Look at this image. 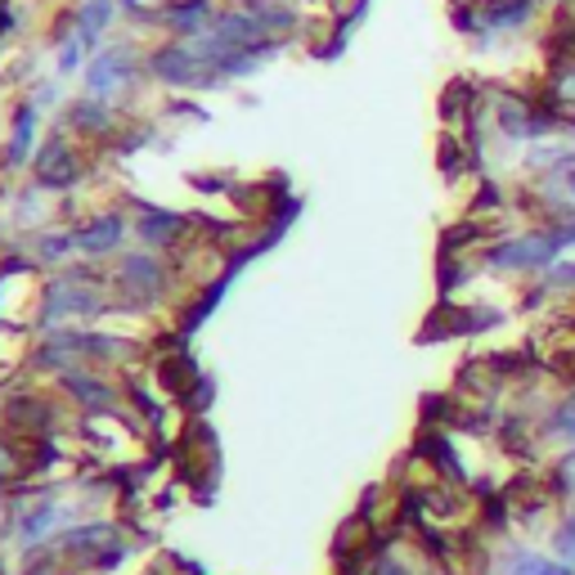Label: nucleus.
<instances>
[{"label":"nucleus","mask_w":575,"mask_h":575,"mask_svg":"<svg viewBox=\"0 0 575 575\" xmlns=\"http://www.w3.org/2000/svg\"><path fill=\"white\" fill-rule=\"evenodd\" d=\"M72 238V252L81 261H113L117 252H126L122 244L131 238V216L122 207H94L86 216H77L72 225H64Z\"/></svg>","instance_id":"39448f33"},{"label":"nucleus","mask_w":575,"mask_h":575,"mask_svg":"<svg viewBox=\"0 0 575 575\" xmlns=\"http://www.w3.org/2000/svg\"><path fill=\"white\" fill-rule=\"evenodd\" d=\"M476 10V45H499V41H521L531 36L540 23H544V5L540 0H472Z\"/></svg>","instance_id":"20e7f679"},{"label":"nucleus","mask_w":575,"mask_h":575,"mask_svg":"<svg viewBox=\"0 0 575 575\" xmlns=\"http://www.w3.org/2000/svg\"><path fill=\"white\" fill-rule=\"evenodd\" d=\"M540 446H557V450L575 446V377L562 382V392L540 414Z\"/></svg>","instance_id":"9d476101"},{"label":"nucleus","mask_w":575,"mask_h":575,"mask_svg":"<svg viewBox=\"0 0 575 575\" xmlns=\"http://www.w3.org/2000/svg\"><path fill=\"white\" fill-rule=\"evenodd\" d=\"M86 45L77 41V36H68V41H59V64H55V77H77V72H86Z\"/></svg>","instance_id":"4468645a"},{"label":"nucleus","mask_w":575,"mask_h":575,"mask_svg":"<svg viewBox=\"0 0 575 575\" xmlns=\"http://www.w3.org/2000/svg\"><path fill=\"white\" fill-rule=\"evenodd\" d=\"M122 14L117 0H81V5L72 10V36L86 45V50H104V36L113 27V19Z\"/></svg>","instance_id":"9b49d317"},{"label":"nucleus","mask_w":575,"mask_h":575,"mask_svg":"<svg viewBox=\"0 0 575 575\" xmlns=\"http://www.w3.org/2000/svg\"><path fill=\"white\" fill-rule=\"evenodd\" d=\"M472 257H476V266H482V274L535 283L566 257V244L557 238V229L531 221L521 229H504V234L482 238V244L472 248Z\"/></svg>","instance_id":"f257e3e1"},{"label":"nucleus","mask_w":575,"mask_h":575,"mask_svg":"<svg viewBox=\"0 0 575 575\" xmlns=\"http://www.w3.org/2000/svg\"><path fill=\"white\" fill-rule=\"evenodd\" d=\"M549 553L566 566H575V508H562L549 526Z\"/></svg>","instance_id":"ddd939ff"},{"label":"nucleus","mask_w":575,"mask_h":575,"mask_svg":"<svg viewBox=\"0 0 575 575\" xmlns=\"http://www.w3.org/2000/svg\"><path fill=\"white\" fill-rule=\"evenodd\" d=\"M86 94L90 100H104V104H126L131 94L149 81V50H139V41L117 36L109 41L104 50H94L86 64Z\"/></svg>","instance_id":"7ed1b4c3"},{"label":"nucleus","mask_w":575,"mask_h":575,"mask_svg":"<svg viewBox=\"0 0 575 575\" xmlns=\"http://www.w3.org/2000/svg\"><path fill=\"white\" fill-rule=\"evenodd\" d=\"M521 199L531 203V207H526V212H531V221H540V216H549V212H557V207H575V154H571L562 167L526 180Z\"/></svg>","instance_id":"0eeeda50"},{"label":"nucleus","mask_w":575,"mask_h":575,"mask_svg":"<svg viewBox=\"0 0 575 575\" xmlns=\"http://www.w3.org/2000/svg\"><path fill=\"white\" fill-rule=\"evenodd\" d=\"M45 441L41 437H27V431H14L0 422V486H19V482H32L36 467L45 463Z\"/></svg>","instance_id":"6e6552de"},{"label":"nucleus","mask_w":575,"mask_h":575,"mask_svg":"<svg viewBox=\"0 0 575 575\" xmlns=\"http://www.w3.org/2000/svg\"><path fill=\"white\" fill-rule=\"evenodd\" d=\"M549 495L562 508H575V446L557 450L549 463Z\"/></svg>","instance_id":"f8f14e48"},{"label":"nucleus","mask_w":575,"mask_h":575,"mask_svg":"<svg viewBox=\"0 0 575 575\" xmlns=\"http://www.w3.org/2000/svg\"><path fill=\"white\" fill-rule=\"evenodd\" d=\"M486 575H575V566H566L553 553H540L531 544H504V553H495Z\"/></svg>","instance_id":"1a4fd4ad"},{"label":"nucleus","mask_w":575,"mask_h":575,"mask_svg":"<svg viewBox=\"0 0 575 575\" xmlns=\"http://www.w3.org/2000/svg\"><path fill=\"white\" fill-rule=\"evenodd\" d=\"M540 5H544V10H557V5H566V0H540Z\"/></svg>","instance_id":"f3484780"},{"label":"nucleus","mask_w":575,"mask_h":575,"mask_svg":"<svg viewBox=\"0 0 575 575\" xmlns=\"http://www.w3.org/2000/svg\"><path fill=\"white\" fill-rule=\"evenodd\" d=\"M14 32V10H10V0H0V41H5Z\"/></svg>","instance_id":"dca6fc26"},{"label":"nucleus","mask_w":575,"mask_h":575,"mask_svg":"<svg viewBox=\"0 0 575 575\" xmlns=\"http://www.w3.org/2000/svg\"><path fill=\"white\" fill-rule=\"evenodd\" d=\"M199 229H203V225H199L194 216H180V212H167V207H139V212L131 216L135 244L149 248V252H162V257L184 252V248L199 238Z\"/></svg>","instance_id":"423d86ee"},{"label":"nucleus","mask_w":575,"mask_h":575,"mask_svg":"<svg viewBox=\"0 0 575 575\" xmlns=\"http://www.w3.org/2000/svg\"><path fill=\"white\" fill-rule=\"evenodd\" d=\"M100 162V149H90L86 139H77L72 131L55 126L36 144L32 154V167H27V180L41 189V194H72V189L86 184V176Z\"/></svg>","instance_id":"f03ea898"},{"label":"nucleus","mask_w":575,"mask_h":575,"mask_svg":"<svg viewBox=\"0 0 575 575\" xmlns=\"http://www.w3.org/2000/svg\"><path fill=\"white\" fill-rule=\"evenodd\" d=\"M535 225H549V229H557V238H562V244H566V252L575 257V207H557V212L540 216Z\"/></svg>","instance_id":"2eb2a0df"}]
</instances>
